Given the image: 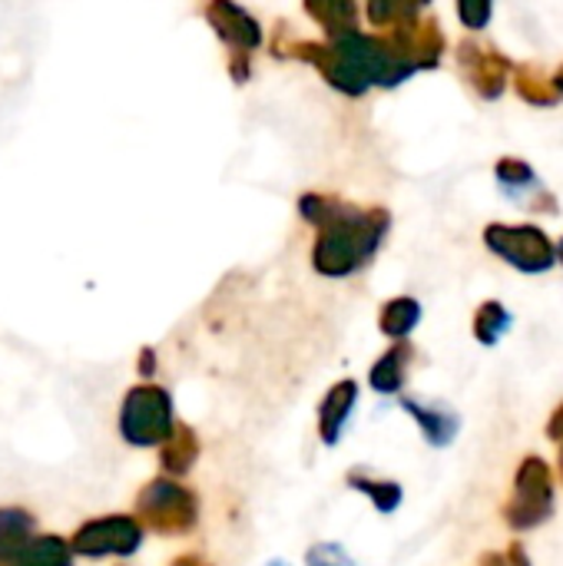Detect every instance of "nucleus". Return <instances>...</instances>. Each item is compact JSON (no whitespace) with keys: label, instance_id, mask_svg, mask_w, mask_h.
<instances>
[{"label":"nucleus","instance_id":"1a4fd4ad","mask_svg":"<svg viewBox=\"0 0 563 566\" xmlns=\"http://www.w3.org/2000/svg\"><path fill=\"white\" fill-rule=\"evenodd\" d=\"M411 361H415V348H411L408 342L392 345V348H388V352L372 365V375H368L372 388H375L378 395H398V391H402V385L408 381V368H411Z\"/></svg>","mask_w":563,"mask_h":566},{"label":"nucleus","instance_id":"4be33fe9","mask_svg":"<svg viewBox=\"0 0 563 566\" xmlns=\"http://www.w3.org/2000/svg\"><path fill=\"white\" fill-rule=\"evenodd\" d=\"M548 434H551V441H563V405L554 411V418L548 424Z\"/></svg>","mask_w":563,"mask_h":566},{"label":"nucleus","instance_id":"2eb2a0df","mask_svg":"<svg viewBox=\"0 0 563 566\" xmlns=\"http://www.w3.org/2000/svg\"><path fill=\"white\" fill-rule=\"evenodd\" d=\"M418 318H421V305H418L415 298L402 295V298L385 302V308H382V315H378V325H382V332H385L388 338L405 342V338L411 335V328L418 325Z\"/></svg>","mask_w":563,"mask_h":566},{"label":"nucleus","instance_id":"aec40b11","mask_svg":"<svg viewBox=\"0 0 563 566\" xmlns=\"http://www.w3.org/2000/svg\"><path fill=\"white\" fill-rule=\"evenodd\" d=\"M458 13H461L465 27L481 30L491 17V0H458Z\"/></svg>","mask_w":563,"mask_h":566},{"label":"nucleus","instance_id":"cd10ccee","mask_svg":"<svg viewBox=\"0 0 563 566\" xmlns=\"http://www.w3.org/2000/svg\"><path fill=\"white\" fill-rule=\"evenodd\" d=\"M557 252H561V259H563V242H561V249H557Z\"/></svg>","mask_w":563,"mask_h":566},{"label":"nucleus","instance_id":"6ab92c4d","mask_svg":"<svg viewBox=\"0 0 563 566\" xmlns=\"http://www.w3.org/2000/svg\"><path fill=\"white\" fill-rule=\"evenodd\" d=\"M305 566H355L342 544H315L305 554Z\"/></svg>","mask_w":563,"mask_h":566},{"label":"nucleus","instance_id":"f03ea898","mask_svg":"<svg viewBox=\"0 0 563 566\" xmlns=\"http://www.w3.org/2000/svg\"><path fill=\"white\" fill-rule=\"evenodd\" d=\"M176 428L173 398L159 385H136L119 408V434L133 448H159Z\"/></svg>","mask_w":563,"mask_h":566},{"label":"nucleus","instance_id":"423d86ee","mask_svg":"<svg viewBox=\"0 0 563 566\" xmlns=\"http://www.w3.org/2000/svg\"><path fill=\"white\" fill-rule=\"evenodd\" d=\"M484 242L494 255L511 262L521 272H548L554 265V245L551 239L534 226H488Z\"/></svg>","mask_w":563,"mask_h":566},{"label":"nucleus","instance_id":"412c9836","mask_svg":"<svg viewBox=\"0 0 563 566\" xmlns=\"http://www.w3.org/2000/svg\"><path fill=\"white\" fill-rule=\"evenodd\" d=\"M504 557H508V566H531V560H528V551L521 547V541H514V544H511V551H508Z\"/></svg>","mask_w":563,"mask_h":566},{"label":"nucleus","instance_id":"9d476101","mask_svg":"<svg viewBox=\"0 0 563 566\" xmlns=\"http://www.w3.org/2000/svg\"><path fill=\"white\" fill-rule=\"evenodd\" d=\"M305 13L325 30L329 40L358 30V3L355 0H302Z\"/></svg>","mask_w":563,"mask_h":566},{"label":"nucleus","instance_id":"ddd939ff","mask_svg":"<svg viewBox=\"0 0 563 566\" xmlns=\"http://www.w3.org/2000/svg\"><path fill=\"white\" fill-rule=\"evenodd\" d=\"M37 521L20 511V507H3L0 511V564H7L10 557H17L30 541H33Z\"/></svg>","mask_w":563,"mask_h":566},{"label":"nucleus","instance_id":"bb28decb","mask_svg":"<svg viewBox=\"0 0 563 566\" xmlns=\"http://www.w3.org/2000/svg\"><path fill=\"white\" fill-rule=\"evenodd\" d=\"M557 86H561V90H563V70H561V76H557Z\"/></svg>","mask_w":563,"mask_h":566},{"label":"nucleus","instance_id":"393cba45","mask_svg":"<svg viewBox=\"0 0 563 566\" xmlns=\"http://www.w3.org/2000/svg\"><path fill=\"white\" fill-rule=\"evenodd\" d=\"M139 371H143V375H149V371H153V352H143V365H139Z\"/></svg>","mask_w":563,"mask_h":566},{"label":"nucleus","instance_id":"4468645a","mask_svg":"<svg viewBox=\"0 0 563 566\" xmlns=\"http://www.w3.org/2000/svg\"><path fill=\"white\" fill-rule=\"evenodd\" d=\"M3 566H73V551L63 537H33Z\"/></svg>","mask_w":563,"mask_h":566},{"label":"nucleus","instance_id":"20e7f679","mask_svg":"<svg viewBox=\"0 0 563 566\" xmlns=\"http://www.w3.org/2000/svg\"><path fill=\"white\" fill-rule=\"evenodd\" d=\"M554 514V474L548 461L524 458L514 478V494L504 504V521L511 531H534Z\"/></svg>","mask_w":563,"mask_h":566},{"label":"nucleus","instance_id":"0eeeda50","mask_svg":"<svg viewBox=\"0 0 563 566\" xmlns=\"http://www.w3.org/2000/svg\"><path fill=\"white\" fill-rule=\"evenodd\" d=\"M202 17L212 33L229 46V56H252L265 43L262 23L236 0H206Z\"/></svg>","mask_w":563,"mask_h":566},{"label":"nucleus","instance_id":"39448f33","mask_svg":"<svg viewBox=\"0 0 563 566\" xmlns=\"http://www.w3.org/2000/svg\"><path fill=\"white\" fill-rule=\"evenodd\" d=\"M143 547V524L129 514H113V517H100L83 524L73 541L70 551L90 560L100 557H133Z\"/></svg>","mask_w":563,"mask_h":566},{"label":"nucleus","instance_id":"9b49d317","mask_svg":"<svg viewBox=\"0 0 563 566\" xmlns=\"http://www.w3.org/2000/svg\"><path fill=\"white\" fill-rule=\"evenodd\" d=\"M199 461V438L192 428L186 424H176L173 434L159 444V464L169 478H183L196 468Z\"/></svg>","mask_w":563,"mask_h":566},{"label":"nucleus","instance_id":"6e6552de","mask_svg":"<svg viewBox=\"0 0 563 566\" xmlns=\"http://www.w3.org/2000/svg\"><path fill=\"white\" fill-rule=\"evenodd\" d=\"M358 401V385L355 381H338L335 388H329V395L319 405V438L332 448L342 438L345 421L352 418Z\"/></svg>","mask_w":563,"mask_h":566},{"label":"nucleus","instance_id":"b1692460","mask_svg":"<svg viewBox=\"0 0 563 566\" xmlns=\"http://www.w3.org/2000/svg\"><path fill=\"white\" fill-rule=\"evenodd\" d=\"M173 566H209L202 557H196V554H186V557H179V560H173Z\"/></svg>","mask_w":563,"mask_h":566},{"label":"nucleus","instance_id":"f257e3e1","mask_svg":"<svg viewBox=\"0 0 563 566\" xmlns=\"http://www.w3.org/2000/svg\"><path fill=\"white\" fill-rule=\"evenodd\" d=\"M392 229V216L385 209H362L338 202V209L319 226L312 245V265L325 279H348L362 272L382 249Z\"/></svg>","mask_w":563,"mask_h":566},{"label":"nucleus","instance_id":"7ed1b4c3","mask_svg":"<svg viewBox=\"0 0 563 566\" xmlns=\"http://www.w3.org/2000/svg\"><path fill=\"white\" fill-rule=\"evenodd\" d=\"M136 521L156 534L183 537L199 524V497L189 488L176 484L173 478H159L139 491Z\"/></svg>","mask_w":563,"mask_h":566},{"label":"nucleus","instance_id":"f3484780","mask_svg":"<svg viewBox=\"0 0 563 566\" xmlns=\"http://www.w3.org/2000/svg\"><path fill=\"white\" fill-rule=\"evenodd\" d=\"M431 0H368V20L375 27H398L418 17V10Z\"/></svg>","mask_w":563,"mask_h":566},{"label":"nucleus","instance_id":"a211bd4d","mask_svg":"<svg viewBox=\"0 0 563 566\" xmlns=\"http://www.w3.org/2000/svg\"><path fill=\"white\" fill-rule=\"evenodd\" d=\"M511 328V315L501 302H484L475 315V338L481 345H498L501 335Z\"/></svg>","mask_w":563,"mask_h":566},{"label":"nucleus","instance_id":"5701e85b","mask_svg":"<svg viewBox=\"0 0 563 566\" xmlns=\"http://www.w3.org/2000/svg\"><path fill=\"white\" fill-rule=\"evenodd\" d=\"M478 566H508V557H504V554H494V551H491V554H484V557L478 560Z\"/></svg>","mask_w":563,"mask_h":566},{"label":"nucleus","instance_id":"c85d7f7f","mask_svg":"<svg viewBox=\"0 0 563 566\" xmlns=\"http://www.w3.org/2000/svg\"><path fill=\"white\" fill-rule=\"evenodd\" d=\"M272 566H282V564H272Z\"/></svg>","mask_w":563,"mask_h":566},{"label":"nucleus","instance_id":"dca6fc26","mask_svg":"<svg viewBox=\"0 0 563 566\" xmlns=\"http://www.w3.org/2000/svg\"><path fill=\"white\" fill-rule=\"evenodd\" d=\"M348 488H355L358 494H365L382 514H392L402 504V488L395 481H378V478H372L365 471H352L348 474Z\"/></svg>","mask_w":563,"mask_h":566},{"label":"nucleus","instance_id":"a878e982","mask_svg":"<svg viewBox=\"0 0 563 566\" xmlns=\"http://www.w3.org/2000/svg\"><path fill=\"white\" fill-rule=\"evenodd\" d=\"M561 444V474H563V441H557Z\"/></svg>","mask_w":563,"mask_h":566},{"label":"nucleus","instance_id":"f8f14e48","mask_svg":"<svg viewBox=\"0 0 563 566\" xmlns=\"http://www.w3.org/2000/svg\"><path fill=\"white\" fill-rule=\"evenodd\" d=\"M402 408L421 424L425 438H428L435 448H445V444L455 441V434H458V415H451L448 408H431V405H421V401H415V398H405Z\"/></svg>","mask_w":563,"mask_h":566},{"label":"nucleus","instance_id":"c756f323","mask_svg":"<svg viewBox=\"0 0 563 566\" xmlns=\"http://www.w3.org/2000/svg\"><path fill=\"white\" fill-rule=\"evenodd\" d=\"M0 566H3V564H0Z\"/></svg>","mask_w":563,"mask_h":566}]
</instances>
